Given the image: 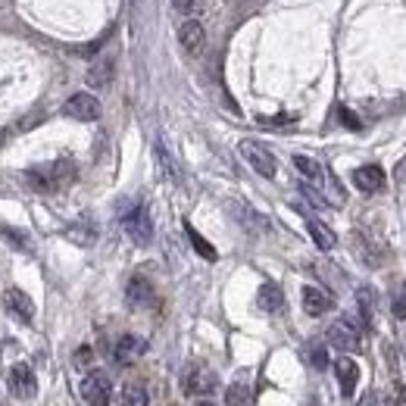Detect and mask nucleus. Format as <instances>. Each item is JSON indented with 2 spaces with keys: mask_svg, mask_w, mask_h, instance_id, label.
<instances>
[{
  "mask_svg": "<svg viewBox=\"0 0 406 406\" xmlns=\"http://www.w3.org/2000/svg\"><path fill=\"white\" fill-rule=\"evenodd\" d=\"M69 182H75V166L72 160H54V162H41L34 169L25 172V184L41 194H54V191L66 188Z\"/></svg>",
  "mask_w": 406,
  "mask_h": 406,
  "instance_id": "f257e3e1",
  "label": "nucleus"
},
{
  "mask_svg": "<svg viewBox=\"0 0 406 406\" xmlns=\"http://www.w3.org/2000/svg\"><path fill=\"white\" fill-rule=\"evenodd\" d=\"M122 225H125L129 237L138 247H147V244L153 241V222H150V213L144 210L141 203H131L129 210L122 213Z\"/></svg>",
  "mask_w": 406,
  "mask_h": 406,
  "instance_id": "f03ea898",
  "label": "nucleus"
},
{
  "mask_svg": "<svg viewBox=\"0 0 406 406\" xmlns=\"http://www.w3.org/2000/svg\"><path fill=\"white\" fill-rule=\"evenodd\" d=\"M237 150H241V156L247 160V166H250L257 175L275 178L278 162H275V156H272V150H266L259 141H241V144H237Z\"/></svg>",
  "mask_w": 406,
  "mask_h": 406,
  "instance_id": "7ed1b4c3",
  "label": "nucleus"
},
{
  "mask_svg": "<svg viewBox=\"0 0 406 406\" xmlns=\"http://www.w3.org/2000/svg\"><path fill=\"white\" fill-rule=\"evenodd\" d=\"M81 397H85L88 406H109V400H113V381H109V375L100 372V369L88 372L81 378Z\"/></svg>",
  "mask_w": 406,
  "mask_h": 406,
  "instance_id": "20e7f679",
  "label": "nucleus"
},
{
  "mask_svg": "<svg viewBox=\"0 0 406 406\" xmlns=\"http://www.w3.org/2000/svg\"><path fill=\"white\" fill-rule=\"evenodd\" d=\"M328 341H332L338 350H359V344H363V325L353 316H341L338 322H332V328H328Z\"/></svg>",
  "mask_w": 406,
  "mask_h": 406,
  "instance_id": "39448f33",
  "label": "nucleus"
},
{
  "mask_svg": "<svg viewBox=\"0 0 406 406\" xmlns=\"http://www.w3.org/2000/svg\"><path fill=\"white\" fill-rule=\"evenodd\" d=\"M63 116H69L75 122H97L100 119V100L94 94H88V91H78V94H72L63 103Z\"/></svg>",
  "mask_w": 406,
  "mask_h": 406,
  "instance_id": "423d86ee",
  "label": "nucleus"
},
{
  "mask_svg": "<svg viewBox=\"0 0 406 406\" xmlns=\"http://www.w3.org/2000/svg\"><path fill=\"white\" fill-rule=\"evenodd\" d=\"M216 372H210L206 365H191L184 372V391L194 394V397H206V394L216 391Z\"/></svg>",
  "mask_w": 406,
  "mask_h": 406,
  "instance_id": "0eeeda50",
  "label": "nucleus"
},
{
  "mask_svg": "<svg viewBox=\"0 0 406 406\" xmlns=\"http://www.w3.org/2000/svg\"><path fill=\"white\" fill-rule=\"evenodd\" d=\"M10 391H13V397H19V400H28V397L38 394V378H34L32 365L19 363V365L10 369Z\"/></svg>",
  "mask_w": 406,
  "mask_h": 406,
  "instance_id": "6e6552de",
  "label": "nucleus"
},
{
  "mask_svg": "<svg viewBox=\"0 0 406 406\" xmlns=\"http://www.w3.org/2000/svg\"><path fill=\"white\" fill-rule=\"evenodd\" d=\"M144 350H147V341L144 338H138V334H122L113 347V359L119 365H131L144 356Z\"/></svg>",
  "mask_w": 406,
  "mask_h": 406,
  "instance_id": "1a4fd4ad",
  "label": "nucleus"
},
{
  "mask_svg": "<svg viewBox=\"0 0 406 406\" xmlns=\"http://www.w3.org/2000/svg\"><path fill=\"white\" fill-rule=\"evenodd\" d=\"M178 41L188 56H200L203 47H206V28L200 25L197 19H188L182 28H178Z\"/></svg>",
  "mask_w": 406,
  "mask_h": 406,
  "instance_id": "9d476101",
  "label": "nucleus"
},
{
  "mask_svg": "<svg viewBox=\"0 0 406 406\" xmlns=\"http://www.w3.org/2000/svg\"><path fill=\"white\" fill-rule=\"evenodd\" d=\"M125 297H129V303H131V306H138V310H147V306H156V291H153V284H150V278H144V275L129 278V288H125Z\"/></svg>",
  "mask_w": 406,
  "mask_h": 406,
  "instance_id": "9b49d317",
  "label": "nucleus"
},
{
  "mask_svg": "<svg viewBox=\"0 0 406 406\" xmlns=\"http://www.w3.org/2000/svg\"><path fill=\"white\" fill-rule=\"evenodd\" d=\"M353 184L363 194H378V191H385V169L381 166H359V169H353Z\"/></svg>",
  "mask_w": 406,
  "mask_h": 406,
  "instance_id": "f8f14e48",
  "label": "nucleus"
},
{
  "mask_svg": "<svg viewBox=\"0 0 406 406\" xmlns=\"http://www.w3.org/2000/svg\"><path fill=\"white\" fill-rule=\"evenodd\" d=\"M3 303H7V312H10V316H16L19 322H32V319H34V303H32V297H28L25 291H19V288H10V291L3 294Z\"/></svg>",
  "mask_w": 406,
  "mask_h": 406,
  "instance_id": "ddd939ff",
  "label": "nucleus"
},
{
  "mask_svg": "<svg viewBox=\"0 0 406 406\" xmlns=\"http://www.w3.org/2000/svg\"><path fill=\"white\" fill-rule=\"evenodd\" d=\"M113 75H116V60L113 56H97V60L88 66L85 81H88V88H107L109 81H113Z\"/></svg>",
  "mask_w": 406,
  "mask_h": 406,
  "instance_id": "4468645a",
  "label": "nucleus"
},
{
  "mask_svg": "<svg viewBox=\"0 0 406 406\" xmlns=\"http://www.w3.org/2000/svg\"><path fill=\"white\" fill-rule=\"evenodd\" d=\"M334 375H338V381H341V394H344V397H353L356 381H359V365L353 363L350 356H338L334 359Z\"/></svg>",
  "mask_w": 406,
  "mask_h": 406,
  "instance_id": "2eb2a0df",
  "label": "nucleus"
},
{
  "mask_svg": "<svg viewBox=\"0 0 406 406\" xmlns=\"http://www.w3.org/2000/svg\"><path fill=\"white\" fill-rule=\"evenodd\" d=\"M332 306H334V297L328 291L312 288V284H306V288H303V310L310 312V316H325Z\"/></svg>",
  "mask_w": 406,
  "mask_h": 406,
  "instance_id": "dca6fc26",
  "label": "nucleus"
},
{
  "mask_svg": "<svg viewBox=\"0 0 406 406\" xmlns=\"http://www.w3.org/2000/svg\"><path fill=\"white\" fill-rule=\"evenodd\" d=\"M257 303H259V310H263V312H278L284 306L281 288H278V284H272V281H266L263 288H259V294H257Z\"/></svg>",
  "mask_w": 406,
  "mask_h": 406,
  "instance_id": "f3484780",
  "label": "nucleus"
},
{
  "mask_svg": "<svg viewBox=\"0 0 406 406\" xmlns=\"http://www.w3.org/2000/svg\"><path fill=\"white\" fill-rule=\"evenodd\" d=\"M306 228H310V235H312V241H316L319 250H334V247H338V235H334V231L328 228L325 222L310 219V222H306Z\"/></svg>",
  "mask_w": 406,
  "mask_h": 406,
  "instance_id": "a211bd4d",
  "label": "nucleus"
},
{
  "mask_svg": "<svg viewBox=\"0 0 406 406\" xmlns=\"http://www.w3.org/2000/svg\"><path fill=\"white\" fill-rule=\"evenodd\" d=\"M294 169L300 172V175L306 178V182H316V184H322L325 182V169L319 166L312 156H303V153H297L294 156Z\"/></svg>",
  "mask_w": 406,
  "mask_h": 406,
  "instance_id": "6ab92c4d",
  "label": "nucleus"
},
{
  "mask_svg": "<svg viewBox=\"0 0 406 406\" xmlns=\"http://www.w3.org/2000/svg\"><path fill=\"white\" fill-rule=\"evenodd\" d=\"M184 235H188V241H191V244H194V250H197V253H200V257H203V259H210V263H216V259H219L216 247H213V244H210V241H206V237H203V235H200V231H197V228H194V225H191V222H184Z\"/></svg>",
  "mask_w": 406,
  "mask_h": 406,
  "instance_id": "aec40b11",
  "label": "nucleus"
},
{
  "mask_svg": "<svg viewBox=\"0 0 406 406\" xmlns=\"http://www.w3.org/2000/svg\"><path fill=\"white\" fill-rule=\"evenodd\" d=\"M150 397H147V387L138 385V381H129L122 387V406H147Z\"/></svg>",
  "mask_w": 406,
  "mask_h": 406,
  "instance_id": "412c9836",
  "label": "nucleus"
},
{
  "mask_svg": "<svg viewBox=\"0 0 406 406\" xmlns=\"http://www.w3.org/2000/svg\"><path fill=\"white\" fill-rule=\"evenodd\" d=\"M66 237H69L72 244H78V247H91V244L97 241V231L91 228V225L78 222V225H69V228H66Z\"/></svg>",
  "mask_w": 406,
  "mask_h": 406,
  "instance_id": "4be33fe9",
  "label": "nucleus"
},
{
  "mask_svg": "<svg viewBox=\"0 0 406 406\" xmlns=\"http://www.w3.org/2000/svg\"><path fill=\"white\" fill-rule=\"evenodd\" d=\"M156 162H160V175L166 182H178V169H175V162H172L169 150L162 147V141H156Z\"/></svg>",
  "mask_w": 406,
  "mask_h": 406,
  "instance_id": "5701e85b",
  "label": "nucleus"
},
{
  "mask_svg": "<svg viewBox=\"0 0 406 406\" xmlns=\"http://www.w3.org/2000/svg\"><path fill=\"white\" fill-rule=\"evenodd\" d=\"M353 244H356V257L363 259L365 266H381V257H378V250H375V247H369L363 235H356V237H353Z\"/></svg>",
  "mask_w": 406,
  "mask_h": 406,
  "instance_id": "b1692460",
  "label": "nucleus"
},
{
  "mask_svg": "<svg viewBox=\"0 0 406 406\" xmlns=\"http://www.w3.org/2000/svg\"><path fill=\"white\" fill-rule=\"evenodd\" d=\"M356 297H359V310H363V319H365V322H372V312H375V291H372V288H359Z\"/></svg>",
  "mask_w": 406,
  "mask_h": 406,
  "instance_id": "393cba45",
  "label": "nucleus"
},
{
  "mask_svg": "<svg viewBox=\"0 0 406 406\" xmlns=\"http://www.w3.org/2000/svg\"><path fill=\"white\" fill-rule=\"evenodd\" d=\"M241 225H244V228H250V231H266V228H269V225H266V219L257 216L250 206H241Z\"/></svg>",
  "mask_w": 406,
  "mask_h": 406,
  "instance_id": "a878e982",
  "label": "nucleus"
},
{
  "mask_svg": "<svg viewBox=\"0 0 406 406\" xmlns=\"http://www.w3.org/2000/svg\"><path fill=\"white\" fill-rule=\"evenodd\" d=\"M247 394H250V391H247L244 385H231L225 403H228V406H247Z\"/></svg>",
  "mask_w": 406,
  "mask_h": 406,
  "instance_id": "bb28decb",
  "label": "nucleus"
},
{
  "mask_svg": "<svg viewBox=\"0 0 406 406\" xmlns=\"http://www.w3.org/2000/svg\"><path fill=\"white\" fill-rule=\"evenodd\" d=\"M306 356H310L312 369H325V365H328V350H325V347H310Z\"/></svg>",
  "mask_w": 406,
  "mask_h": 406,
  "instance_id": "cd10ccee",
  "label": "nucleus"
},
{
  "mask_svg": "<svg viewBox=\"0 0 406 406\" xmlns=\"http://www.w3.org/2000/svg\"><path fill=\"white\" fill-rule=\"evenodd\" d=\"M172 7H175L178 13L191 16V13H197V7H200V0H172Z\"/></svg>",
  "mask_w": 406,
  "mask_h": 406,
  "instance_id": "c85d7f7f",
  "label": "nucleus"
},
{
  "mask_svg": "<svg viewBox=\"0 0 406 406\" xmlns=\"http://www.w3.org/2000/svg\"><path fill=\"white\" fill-rule=\"evenodd\" d=\"M91 359H94V350H91V347H81V350L75 353V365H88Z\"/></svg>",
  "mask_w": 406,
  "mask_h": 406,
  "instance_id": "c756f323",
  "label": "nucleus"
},
{
  "mask_svg": "<svg viewBox=\"0 0 406 406\" xmlns=\"http://www.w3.org/2000/svg\"><path fill=\"white\" fill-rule=\"evenodd\" d=\"M394 316H397V319H406V297H397V300H394Z\"/></svg>",
  "mask_w": 406,
  "mask_h": 406,
  "instance_id": "7c9ffc66",
  "label": "nucleus"
},
{
  "mask_svg": "<svg viewBox=\"0 0 406 406\" xmlns=\"http://www.w3.org/2000/svg\"><path fill=\"white\" fill-rule=\"evenodd\" d=\"M341 119H344V125H350V129H359V122H356V116L350 113V109H341Z\"/></svg>",
  "mask_w": 406,
  "mask_h": 406,
  "instance_id": "2f4dec72",
  "label": "nucleus"
},
{
  "mask_svg": "<svg viewBox=\"0 0 406 406\" xmlns=\"http://www.w3.org/2000/svg\"><path fill=\"white\" fill-rule=\"evenodd\" d=\"M3 235H7L10 241H16V244H19V247H22V250H25V237H22L19 231H13V228H3Z\"/></svg>",
  "mask_w": 406,
  "mask_h": 406,
  "instance_id": "473e14b6",
  "label": "nucleus"
},
{
  "mask_svg": "<svg viewBox=\"0 0 406 406\" xmlns=\"http://www.w3.org/2000/svg\"><path fill=\"white\" fill-rule=\"evenodd\" d=\"M400 406H406V385L400 387Z\"/></svg>",
  "mask_w": 406,
  "mask_h": 406,
  "instance_id": "72a5a7b5",
  "label": "nucleus"
},
{
  "mask_svg": "<svg viewBox=\"0 0 406 406\" xmlns=\"http://www.w3.org/2000/svg\"><path fill=\"white\" fill-rule=\"evenodd\" d=\"M7 144V129H0V147Z\"/></svg>",
  "mask_w": 406,
  "mask_h": 406,
  "instance_id": "f704fd0d",
  "label": "nucleus"
},
{
  "mask_svg": "<svg viewBox=\"0 0 406 406\" xmlns=\"http://www.w3.org/2000/svg\"><path fill=\"white\" fill-rule=\"evenodd\" d=\"M194 406H216V403H213V400H197Z\"/></svg>",
  "mask_w": 406,
  "mask_h": 406,
  "instance_id": "c9c22d12",
  "label": "nucleus"
}]
</instances>
